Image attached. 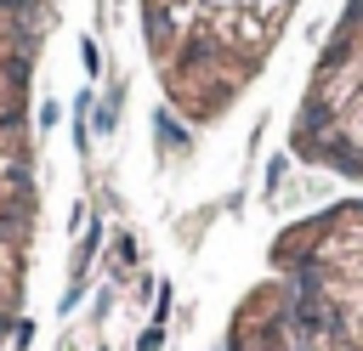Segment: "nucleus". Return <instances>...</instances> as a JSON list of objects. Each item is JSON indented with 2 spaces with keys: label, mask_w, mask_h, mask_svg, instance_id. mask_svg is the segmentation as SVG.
<instances>
[{
  "label": "nucleus",
  "mask_w": 363,
  "mask_h": 351,
  "mask_svg": "<svg viewBox=\"0 0 363 351\" xmlns=\"http://www.w3.org/2000/svg\"><path fill=\"white\" fill-rule=\"evenodd\" d=\"M289 153L363 187V0L340 6L306 68ZM216 351H363V192L278 226Z\"/></svg>",
  "instance_id": "nucleus-1"
},
{
  "label": "nucleus",
  "mask_w": 363,
  "mask_h": 351,
  "mask_svg": "<svg viewBox=\"0 0 363 351\" xmlns=\"http://www.w3.org/2000/svg\"><path fill=\"white\" fill-rule=\"evenodd\" d=\"M142 51L176 125H221L278 57L301 0H136Z\"/></svg>",
  "instance_id": "nucleus-2"
},
{
  "label": "nucleus",
  "mask_w": 363,
  "mask_h": 351,
  "mask_svg": "<svg viewBox=\"0 0 363 351\" xmlns=\"http://www.w3.org/2000/svg\"><path fill=\"white\" fill-rule=\"evenodd\" d=\"M51 23L57 0H0V351L28 311V266L40 232L34 85Z\"/></svg>",
  "instance_id": "nucleus-3"
}]
</instances>
